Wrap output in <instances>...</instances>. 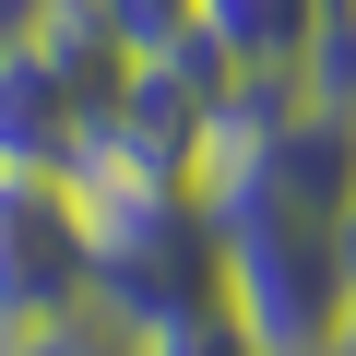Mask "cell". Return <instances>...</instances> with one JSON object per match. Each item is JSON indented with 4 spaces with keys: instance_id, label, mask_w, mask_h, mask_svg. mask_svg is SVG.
Instances as JSON below:
<instances>
[{
    "instance_id": "cell-1",
    "label": "cell",
    "mask_w": 356,
    "mask_h": 356,
    "mask_svg": "<svg viewBox=\"0 0 356 356\" xmlns=\"http://www.w3.org/2000/svg\"><path fill=\"white\" fill-rule=\"evenodd\" d=\"M202 214H214V250H226V321L261 344V356H344V250L321 214L250 191V178H202Z\"/></svg>"
},
{
    "instance_id": "cell-2",
    "label": "cell",
    "mask_w": 356,
    "mask_h": 356,
    "mask_svg": "<svg viewBox=\"0 0 356 356\" xmlns=\"http://www.w3.org/2000/svg\"><path fill=\"white\" fill-rule=\"evenodd\" d=\"M95 214V309L154 344L178 321H226V250H214V214L202 191L178 202H83Z\"/></svg>"
},
{
    "instance_id": "cell-3",
    "label": "cell",
    "mask_w": 356,
    "mask_h": 356,
    "mask_svg": "<svg viewBox=\"0 0 356 356\" xmlns=\"http://www.w3.org/2000/svg\"><path fill=\"white\" fill-rule=\"evenodd\" d=\"M214 72H178V60H143L95 131H83V166H72V191L83 202H178V191H202V166H214Z\"/></svg>"
},
{
    "instance_id": "cell-4",
    "label": "cell",
    "mask_w": 356,
    "mask_h": 356,
    "mask_svg": "<svg viewBox=\"0 0 356 356\" xmlns=\"http://www.w3.org/2000/svg\"><path fill=\"white\" fill-rule=\"evenodd\" d=\"M95 309V214L72 178H0V344Z\"/></svg>"
},
{
    "instance_id": "cell-5",
    "label": "cell",
    "mask_w": 356,
    "mask_h": 356,
    "mask_svg": "<svg viewBox=\"0 0 356 356\" xmlns=\"http://www.w3.org/2000/svg\"><path fill=\"white\" fill-rule=\"evenodd\" d=\"M344 0H202V72L214 83H309Z\"/></svg>"
},
{
    "instance_id": "cell-6",
    "label": "cell",
    "mask_w": 356,
    "mask_h": 356,
    "mask_svg": "<svg viewBox=\"0 0 356 356\" xmlns=\"http://www.w3.org/2000/svg\"><path fill=\"white\" fill-rule=\"evenodd\" d=\"M0 356H143V344H131L107 309H72V321H48V332H13Z\"/></svg>"
},
{
    "instance_id": "cell-7",
    "label": "cell",
    "mask_w": 356,
    "mask_h": 356,
    "mask_svg": "<svg viewBox=\"0 0 356 356\" xmlns=\"http://www.w3.org/2000/svg\"><path fill=\"white\" fill-rule=\"evenodd\" d=\"M309 95L356 131V13H332V36H321V60H309Z\"/></svg>"
},
{
    "instance_id": "cell-8",
    "label": "cell",
    "mask_w": 356,
    "mask_h": 356,
    "mask_svg": "<svg viewBox=\"0 0 356 356\" xmlns=\"http://www.w3.org/2000/svg\"><path fill=\"white\" fill-rule=\"evenodd\" d=\"M143 356H261V344H250L238 321H178V332H154Z\"/></svg>"
},
{
    "instance_id": "cell-9",
    "label": "cell",
    "mask_w": 356,
    "mask_h": 356,
    "mask_svg": "<svg viewBox=\"0 0 356 356\" xmlns=\"http://www.w3.org/2000/svg\"><path fill=\"white\" fill-rule=\"evenodd\" d=\"M332 250H344V332H356V202H344V226H332Z\"/></svg>"
},
{
    "instance_id": "cell-10",
    "label": "cell",
    "mask_w": 356,
    "mask_h": 356,
    "mask_svg": "<svg viewBox=\"0 0 356 356\" xmlns=\"http://www.w3.org/2000/svg\"><path fill=\"white\" fill-rule=\"evenodd\" d=\"M0 36H24V24H13V0H0Z\"/></svg>"
},
{
    "instance_id": "cell-11",
    "label": "cell",
    "mask_w": 356,
    "mask_h": 356,
    "mask_svg": "<svg viewBox=\"0 0 356 356\" xmlns=\"http://www.w3.org/2000/svg\"><path fill=\"white\" fill-rule=\"evenodd\" d=\"M344 13H356V0H344Z\"/></svg>"
},
{
    "instance_id": "cell-12",
    "label": "cell",
    "mask_w": 356,
    "mask_h": 356,
    "mask_svg": "<svg viewBox=\"0 0 356 356\" xmlns=\"http://www.w3.org/2000/svg\"><path fill=\"white\" fill-rule=\"evenodd\" d=\"M344 356H356V344H344Z\"/></svg>"
}]
</instances>
